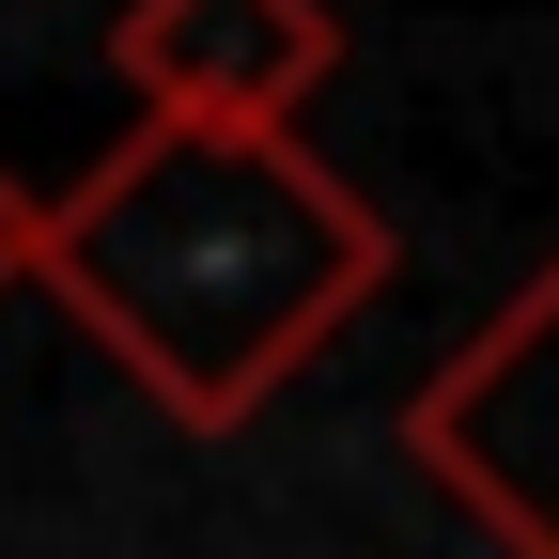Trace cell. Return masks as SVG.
I'll use <instances>...</instances> for the list:
<instances>
[{
  "label": "cell",
  "instance_id": "obj_1",
  "mask_svg": "<svg viewBox=\"0 0 559 559\" xmlns=\"http://www.w3.org/2000/svg\"><path fill=\"white\" fill-rule=\"evenodd\" d=\"M389 264H404L389 202L342 187L311 140H202V124H140L32 234V280L79 311L109 373H140L171 436H249L389 296Z\"/></svg>",
  "mask_w": 559,
  "mask_h": 559
},
{
  "label": "cell",
  "instance_id": "obj_2",
  "mask_svg": "<svg viewBox=\"0 0 559 559\" xmlns=\"http://www.w3.org/2000/svg\"><path fill=\"white\" fill-rule=\"evenodd\" d=\"M404 466L513 559H559V249L404 389Z\"/></svg>",
  "mask_w": 559,
  "mask_h": 559
},
{
  "label": "cell",
  "instance_id": "obj_3",
  "mask_svg": "<svg viewBox=\"0 0 559 559\" xmlns=\"http://www.w3.org/2000/svg\"><path fill=\"white\" fill-rule=\"evenodd\" d=\"M326 62H342L326 0H124L109 16V79L140 94V124H202V140H296Z\"/></svg>",
  "mask_w": 559,
  "mask_h": 559
},
{
  "label": "cell",
  "instance_id": "obj_4",
  "mask_svg": "<svg viewBox=\"0 0 559 559\" xmlns=\"http://www.w3.org/2000/svg\"><path fill=\"white\" fill-rule=\"evenodd\" d=\"M32 234H47V202H32L16 171H0V296H16V280H32Z\"/></svg>",
  "mask_w": 559,
  "mask_h": 559
}]
</instances>
